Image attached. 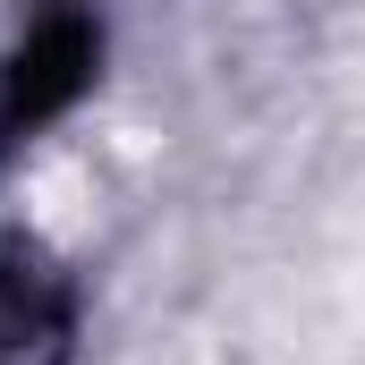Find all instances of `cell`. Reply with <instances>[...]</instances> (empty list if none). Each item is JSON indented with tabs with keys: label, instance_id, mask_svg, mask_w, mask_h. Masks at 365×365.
Here are the masks:
<instances>
[{
	"label": "cell",
	"instance_id": "1",
	"mask_svg": "<svg viewBox=\"0 0 365 365\" xmlns=\"http://www.w3.org/2000/svg\"><path fill=\"white\" fill-rule=\"evenodd\" d=\"M102 77V9L93 0H34L26 34L0 51V153L51 136Z\"/></svg>",
	"mask_w": 365,
	"mask_h": 365
},
{
	"label": "cell",
	"instance_id": "2",
	"mask_svg": "<svg viewBox=\"0 0 365 365\" xmlns=\"http://www.w3.org/2000/svg\"><path fill=\"white\" fill-rule=\"evenodd\" d=\"M60 357H68V289L17 238H0V365H60Z\"/></svg>",
	"mask_w": 365,
	"mask_h": 365
}]
</instances>
